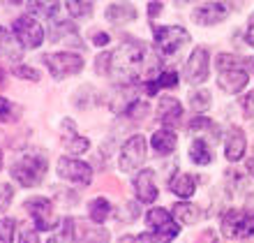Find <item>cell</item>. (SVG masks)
Segmentation results:
<instances>
[{
	"instance_id": "cell-33",
	"label": "cell",
	"mask_w": 254,
	"mask_h": 243,
	"mask_svg": "<svg viewBox=\"0 0 254 243\" xmlns=\"http://www.w3.org/2000/svg\"><path fill=\"white\" fill-rule=\"evenodd\" d=\"M65 7L72 19H90L95 12V0H65Z\"/></svg>"
},
{
	"instance_id": "cell-8",
	"label": "cell",
	"mask_w": 254,
	"mask_h": 243,
	"mask_svg": "<svg viewBox=\"0 0 254 243\" xmlns=\"http://www.w3.org/2000/svg\"><path fill=\"white\" fill-rule=\"evenodd\" d=\"M146 158H148V139L141 132H134L118 149V169L123 174H136L139 169H143Z\"/></svg>"
},
{
	"instance_id": "cell-29",
	"label": "cell",
	"mask_w": 254,
	"mask_h": 243,
	"mask_svg": "<svg viewBox=\"0 0 254 243\" xmlns=\"http://www.w3.org/2000/svg\"><path fill=\"white\" fill-rule=\"evenodd\" d=\"M63 146H65L67 156H86L88 151H90V139L83 135H79V132H74V135H63Z\"/></svg>"
},
{
	"instance_id": "cell-44",
	"label": "cell",
	"mask_w": 254,
	"mask_h": 243,
	"mask_svg": "<svg viewBox=\"0 0 254 243\" xmlns=\"http://www.w3.org/2000/svg\"><path fill=\"white\" fill-rule=\"evenodd\" d=\"M243 40L250 49H254V12L248 16V23H245V33H243Z\"/></svg>"
},
{
	"instance_id": "cell-7",
	"label": "cell",
	"mask_w": 254,
	"mask_h": 243,
	"mask_svg": "<svg viewBox=\"0 0 254 243\" xmlns=\"http://www.w3.org/2000/svg\"><path fill=\"white\" fill-rule=\"evenodd\" d=\"M40 63L49 70V75L56 81H63L67 77H76L86 68V58L74 51H56V54H42Z\"/></svg>"
},
{
	"instance_id": "cell-48",
	"label": "cell",
	"mask_w": 254,
	"mask_h": 243,
	"mask_svg": "<svg viewBox=\"0 0 254 243\" xmlns=\"http://www.w3.org/2000/svg\"><path fill=\"white\" fill-rule=\"evenodd\" d=\"M245 174H248L250 178H254V153L245 158Z\"/></svg>"
},
{
	"instance_id": "cell-42",
	"label": "cell",
	"mask_w": 254,
	"mask_h": 243,
	"mask_svg": "<svg viewBox=\"0 0 254 243\" xmlns=\"http://www.w3.org/2000/svg\"><path fill=\"white\" fill-rule=\"evenodd\" d=\"M19 243H42L40 232L35 230V227H23L19 232Z\"/></svg>"
},
{
	"instance_id": "cell-5",
	"label": "cell",
	"mask_w": 254,
	"mask_h": 243,
	"mask_svg": "<svg viewBox=\"0 0 254 243\" xmlns=\"http://www.w3.org/2000/svg\"><path fill=\"white\" fill-rule=\"evenodd\" d=\"M220 232L229 241H248L254 237V206H231L222 213Z\"/></svg>"
},
{
	"instance_id": "cell-11",
	"label": "cell",
	"mask_w": 254,
	"mask_h": 243,
	"mask_svg": "<svg viewBox=\"0 0 254 243\" xmlns=\"http://www.w3.org/2000/svg\"><path fill=\"white\" fill-rule=\"evenodd\" d=\"M12 33L23 49H40L47 42V30L33 14H23L12 21Z\"/></svg>"
},
{
	"instance_id": "cell-34",
	"label": "cell",
	"mask_w": 254,
	"mask_h": 243,
	"mask_svg": "<svg viewBox=\"0 0 254 243\" xmlns=\"http://www.w3.org/2000/svg\"><path fill=\"white\" fill-rule=\"evenodd\" d=\"M47 243H74V218H63Z\"/></svg>"
},
{
	"instance_id": "cell-2",
	"label": "cell",
	"mask_w": 254,
	"mask_h": 243,
	"mask_svg": "<svg viewBox=\"0 0 254 243\" xmlns=\"http://www.w3.org/2000/svg\"><path fill=\"white\" fill-rule=\"evenodd\" d=\"M215 72H217V88L227 95H241L254 79V56L222 54L215 56Z\"/></svg>"
},
{
	"instance_id": "cell-54",
	"label": "cell",
	"mask_w": 254,
	"mask_h": 243,
	"mask_svg": "<svg viewBox=\"0 0 254 243\" xmlns=\"http://www.w3.org/2000/svg\"><path fill=\"white\" fill-rule=\"evenodd\" d=\"M0 169H2V151H0Z\"/></svg>"
},
{
	"instance_id": "cell-47",
	"label": "cell",
	"mask_w": 254,
	"mask_h": 243,
	"mask_svg": "<svg viewBox=\"0 0 254 243\" xmlns=\"http://www.w3.org/2000/svg\"><path fill=\"white\" fill-rule=\"evenodd\" d=\"M196 243H217V234H215L213 230L201 232V234H199V239H196Z\"/></svg>"
},
{
	"instance_id": "cell-24",
	"label": "cell",
	"mask_w": 254,
	"mask_h": 243,
	"mask_svg": "<svg viewBox=\"0 0 254 243\" xmlns=\"http://www.w3.org/2000/svg\"><path fill=\"white\" fill-rule=\"evenodd\" d=\"M188 158L192 164H196V167H208V164H213V160H215L213 144L208 142V139H203V137H194L192 142H190Z\"/></svg>"
},
{
	"instance_id": "cell-43",
	"label": "cell",
	"mask_w": 254,
	"mask_h": 243,
	"mask_svg": "<svg viewBox=\"0 0 254 243\" xmlns=\"http://www.w3.org/2000/svg\"><path fill=\"white\" fill-rule=\"evenodd\" d=\"M162 12H164V2H162V0H150V2H148V7H146V16H148L150 21H155Z\"/></svg>"
},
{
	"instance_id": "cell-19",
	"label": "cell",
	"mask_w": 254,
	"mask_h": 243,
	"mask_svg": "<svg viewBox=\"0 0 254 243\" xmlns=\"http://www.w3.org/2000/svg\"><path fill=\"white\" fill-rule=\"evenodd\" d=\"M188 132L190 135H196V137H203V139H208L210 144L213 142L217 144V142L224 139V135H222V125L206 114H194L188 121Z\"/></svg>"
},
{
	"instance_id": "cell-4",
	"label": "cell",
	"mask_w": 254,
	"mask_h": 243,
	"mask_svg": "<svg viewBox=\"0 0 254 243\" xmlns=\"http://www.w3.org/2000/svg\"><path fill=\"white\" fill-rule=\"evenodd\" d=\"M143 220H146V232L153 243H174L183 232V225L174 218L171 209H164V206L148 209Z\"/></svg>"
},
{
	"instance_id": "cell-51",
	"label": "cell",
	"mask_w": 254,
	"mask_h": 243,
	"mask_svg": "<svg viewBox=\"0 0 254 243\" xmlns=\"http://www.w3.org/2000/svg\"><path fill=\"white\" fill-rule=\"evenodd\" d=\"M9 5H23V2H28V0H7Z\"/></svg>"
},
{
	"instance_id": "cell-20",
	"label": "cell",
	"mask_w": 254,
	"mask_h": 243,
	"mask_svg": "<svg viewBox=\"0 0 254 243\" xmlns=\"http://www.w3.org/2000/svg\"><path fill=\"white\" fill-rule=\"evenodd\" d=\"M150 149L157 158H171L178 149V132L169 128H157L148 139Z\"/></svg>"
},
{
	"instance_id": "cell-32",
	"label": "cell",
	"mask_w": 254,
	"mask_h": 243,
	"mask_svg": "<svg viewBox=\"0 0 254 243\" xmlns=\"http://www.w3.org/2000/svg\"><path fill=\"white\" fill-rule=\"evenodd\" d=\"M188 104L194 114H206L210 104H213V93L206 88H194L192 93L188 95Z\"/></svg>"
},
{
	"instance_id": "cell-28",
	"label": "cell",
	"mask_w": 254,
	"mask_h": 243,
	"mask_svg": "<svg viewBox=\"0 0 254 243\" xmlns=\"http://www.w3.org/2000/svg\"><path fill=\"white\" fill-rule=\"evenodd\" d=\"M28 14H33L35 19H56V14L61 9V0H28Z\"/></svg>"
},
{
	"instance_id": "cell-12",
	"label": "cell",
	"mask_w": 254,
	"mask_h": 243,
	"mask_svg": "<svg viewBox=\"0 0 254 243\" xmlns=\"http://www.w3.org/2000/svg\"><path fill=\"white\" fill-rule=\"evenodd\" d=\"M56 171L61 176L63 181L67 183H74V185H79V188H88L90 183H93V167L83 162L81 158H74V156H61L58 162H56Z\"/></svg>"
},
{
	"instance_id": "cell-16",
	"label": "cell",
	"mask_w": 254,
	"mask_h": 243,
	"mask_svg": "<svg viewBox=\"0 0 254 243\" xmlns=\"http://www.w3.org/2000/svg\"><path fill=\"white\" fill-rule=\"evenodd\" d=\"M222 142H224V158L229 164H236L248 158V135L241 125H229Z\"/></svg>"
},
{
	"instance_id": "cell-27",
	"label": "cell",
	"mask_w": 254,
	"mask_h": 243,
	"mask_svg": "<svg viewBox=\"0 0 254 243\" xmlns=\"http://www.w3.org/2000/svg\"><path fill=\"white\" fill-rule=\"evenodd\" d=\"M67 40H79V30L74 21H54L49 28V42H67Z\"/></svg>"
},
{
	"instance_id": "cell-35",
	"label": "cell",
	"mask_w": 254,
	"mask_h": 243,
	"mask_svg": "<svg viewBox=\"0 0 254 243\" xmlns=\"http://www.w3.org/2000/svg\"><path fill=\"white\" fill-rule=\"evenodd\" d=\"M141 216V204L134 199V202H125L121 204L118 209H114V218L121 225H132L136 218Z\"/></svg>"
},
{
	"instance_id": "cell-26",
	"label": "cell",
	"mask_w": 254,
	"mask_h": 243,
	"mask_svg": "<svg viewBox=\"0 0 254 243\" xmlns=\"http://www.w3.org/2000/svg\"><path fill=\"white\" fill-rule=\"evenodd\" d=\"M171 213H174L176 220H178L181 225H185V227L196 225L201 218H203L201 206L199 204H194V202H190V199H178V202L171 206Z\"/></svg>"
},
{
	"instance_id": "cell-3",
	"label": "cell",
	"mask_w": 254,
	"mask_h": 243,
	"mask_svg": "<svg viewBox=\"0 0 254 243\" xmlns=\"http://www.w3.org/2000/svg\"><path fill=\"white\" fill-rule=\"evenodd\" d=\"M49 174V158L40 151H28L12 162L9 178L21 188H37Z\"/></svg>"
},
{
	"instance_id": "cell-45",
	"label": "cell",
	"mask_w": 254,
	"mask_h": 243,
	"mask_svg": "<svg viewBox=\"0 0 254 243\" xmlns=\"http://www.w3.org/2000/svg\"><path fill=\"white\" fill-rule=\"evenodd\" d=\"M118 243H153V241L148 237V232H143V234H125V237L118 239Z\"/></svg>"
},
{
	"instance_id": "cell-17",
	"label": "cell",
	"mask_w": 254,
	"mask_h": 243,
	"mask_svg": "<svg viewBox=\"0 0 254 243\" xmlns=\"http://www.w3.org/2000/svg\"><path fill=\"white\" fill-rule=\"evenodd\" d=\"M181 86V75L176 72V70H160L155 77L150 79H143L139 83V88L148 97H155V95H160L162 90H174V88Z\"/></svg>"
},
{
	"instance_id": "cell-1",
	"label": "cell",
	"mask_w": 254,
	"mask_h": 243,
	"mask_svg": "<svg viewBox=\"0 0 254 243\" xmlns=\"http://www.w3.org/2000/svg\"><path fill=\"white\" fill-rule=\"evenodd\" d=\"M157 75V65L148 51V44L134 35H125L111 51V75L121 86H139L143 79Z\"/></svg>"
},
{
	"instance_id": "cell-22",
	"label": "cell",
	"mask_w": 254,
	"mask_h": 243,
	"mask_svg": "<svg viewBox=\"0 0 254 243\" xmlns=\"http://www.w3.org/2000/svg\"><path fill=\"white\" fill-rule=\"evenodd\" d=\"M23 51L26 49L14 37L12 28L0 26V63H16L19 65L21 58H23Z\"/></svg>"
},
{
	"instance_id": "cell-38",
	"label": "cell",
	"mask_w": 254,
	"mask_h": 243,
	"mask_svg": "<svg viewBox=\"0 0 254 243\" xmlns=\"http://www.w3.org/2000/svg\"><path fill=\"white\" fill-rule=\"evenodd\" d=\"M95 72L97 77H109L111 75V51H102L95 58Z\"/></svg>"
},
{
	"instance_id": "cell-10",
	"label": "cell",
	"mask_w": 254,
	"mask_h": 243,
	"mask_svg": "<svg viewBox=\"0 0 254 243\" xmlns=\"http://www.w3.org/2000/svg\"><path fill=\"white\" fill-rule=\"evenodd\" d=\"M210 65H213V54L206 44H196V47L190 51L188 61H185V70H183V77L190 86H201L210 79Z\"/></svg>"
},
{
	"instance_id": "cell-15",
	"label": "cell",
	"mask_w": 254,
	"mask_h": 243,
	"mask_svg": "<svg viewBox=\"0 0 254 243\" xmlns=\"http://www.w3.org/2000/svg\"><path fill=\"white\" fill-rule=\"evenodd\" d=\"M183 114H185V107L183 102L174 95H162L157 107H155V116L160 121L162 128H169V130H176L178 125L183 123Z\"/></svg>"
},
{
	"instance_id": "cell-21",
	"label": "cell",
	"mask_w": 254,
	"mask_h": 243,
	"mask_svg": "<svg viewBox=\"0 0 254 243\" xmlns=\"http://www.w3.org/2000/svg\"><path fill=\"white\" fill-rule=\"evenodd\" d=\"M199 183H201V178L196 174L176 171V174L169 178V190H171V195L178 197V199H192V197L196 195Z\"/></svg>"
},
{
	"instance_id": "cell-52",
	"label": "cell",
	"mask_w": 254,
	"mask_h": 243,
	"mask_svg": "<svg viewBox=\"0 0 254 243\" xmlns=\"http://www.w3.org/2000/svg\"><path fill=\"white\" fill-rule=\"evenodd\" d=\"M185 2H190V0H176V5H185Z\"/></svg>"
},
{
	"instance_id": "cell-39",
	"label": "cell",
	"mask_w": 254,
	"mask_h": 243,
	"mask_svg": "<svg viewBox=\"0 0 254 243\" xmlns=\"http://www.w3.org/2000/svg\"><path fill=\"white\" fill-rule=\"evenodd\" d=\"M12 199H14V188L9 183H0V216L9 209Z\"/></svg>"
},
{
	"instance_id": "cell-31",
	"label": "cell",
	"mask_w": 254,
	"mask_h": 243,
	"mask_svg": "<svg viewBox=\"0 0 254 243\" xmlns=\"http://www.w3.org/2000/svg\"><path fill=\"white\" fill-rule=\"evenodd\" d=\"M72 102L76 109H90L93 104H97V102H104V97H100V93H97L93 86H81L74 90Z\"/></svg>"
},
{
	"instance_id": "cell-46",
	"label": "cell",
	"mask_w": 254,
	"mask_h": 243,
	"mask_svg": "<svg viewBox=\"0 0 254 243\" xmlns=\"http://www.w3.org/2000/svg\"><path fill=\"white\" fill-rule=\"evenodd\" d=\"M90 40H93L95 47H109V42H111V35L104 33V30H95V33L90 35Z\"/></svg>"
},
{
	"instance_id": "cell-30",
	"label": "cell",
	"mask_w": 254,
	"mask_h": 243,
	"mask_svg": "<svg viewBox=\"0 0 254 243\" xmlns=\"http://www.w3.org/2000/svg\"><path fill=\"white\" fill-rule=\"evenodd\" d=\"M150 114V104L146 100H141V97H134L125 109H123V118L129 123H143Z\"/></svg>"
},
{
	"instance_id": "cell-41",
	"label": "cell",
	"mask_w": 254,
	"mask_h": 243,
	"mask_svg": "<svg viewBox=\"0 0 254 243\" xmlns=\"http://www.w3.org/2000/svg\"><path fill=\"white\" fill-rule=\"evenodd\" d=\"M241 109H243V116H245L248 121H252L254 118V88L241 97Z\"/></svg>"
},
{
	"instance_id": "cell-9",
	"label": "cell",
	"mask_w": 254,
	"mask_h": 243,
	"mask_svg": "<svg viewBox=\"0 0 254 243\" xmlns=\"http://www.w3.org/2000/svg\"><path fill=\"white\" fill-rule=\"evenodd\" d=\"M23 209H26V213L30 216V220H33L37 232H54L56 227H58V223H61L58 216H56L54 202L44 195L28 197L26 202H23Z\"/></svg>"
},
{
	"instance_id": "cell-14",
	"label": "cell",
	"mask_w": 254,
	"mask_h": 243,
	"mask_svg": "<svg viewBox=\"0 0 254 243\" xmlns=\"http://www.w3.org/2000/svg\"><path fill=\"white\" fill-rule=\"evenodd\" d=\"M155 169H139L132 178V192L134 199L143 206H153L157 199H160V188H157V181H155Z\"/></svg>"
},
{
	"instance_id": "cell-6",
	"label": "cell",
	"mask_w": 254,
	"mask_h": 243,
	"mask_svg": "<svg viewBox=\"0 0 254 243\" xmlns=\"http://www.w3.org/2000/svg\"><path fill=\"white\" fill-rule=\"evenodd\" d=\"M190 33L185 26L178 23H169V26H153V47L157 51V56H176L183 47L190 44Z\"/></svg>"
},
{
	"instance_id": "cell-40",
	"label": "cell",
	"mask_w": 254,
	"mask_h": 243,
	"mask_svg": "<svg viewBox=\"0 0 254 243\" xmlns=\"http://www.w3.org/2000/svg\"><path fill=\"white\" fill-rule=\"evenodd\" d=\"M14 111H16V107H14L7 97H2V95H0V123L14 121V118H16V114H14Z\"/></svg>"
},
{
	"instance_id": "cell-18",
	"label": "cell",
	"mask_w": 254,
	"mask_h": 243,
	"mask_svg": "<svg viewBox=\"0 0 254 243\" xmlns=\"http://www.w3.org/2000/svg\"><path fill=\"white\" fill-rule=\"evenodd\" d=\"M74 243H111V232L104 225L74 218Z\"/></svg>"
},
{
	"instance_id": "cell-50",
	"label": "cell",
	"mask_w": 254,
	"mask_h": 243,
	"mask_svg": "<svg viewBox=\"0 0 254 243\" xmlns=\"http://www.w3.org/2000/svg\"><path fill=\"white\" fill-rule=\"evenodd\" d=\"M5 81H7V72H5L2 68H0V88L5 86Z\"/></svg>"
},
{
	"instance_id": "cell-13",
	"label": "cell",
	"mask_w": 254,
	"mask_h": 243,
	"mask_svg": "<svg viewBox=\"0 0 254 243\" xmlns=\"http://www.w3.org/2000/svg\"><path fill=\"white\" fill-rule=\"evenodd\" d=\"M229 14H231V7H229L227 0H206V2L194 7L190 19H192L194 26L213 28V26H220L222 21H227Z\"/></svg>"
},
{
	"instance_id": "cell-49",
	"label": "cell",
	"mask_w": 254,
	"mask_h": 243,
	"mask_svg": "<svg viewBox=\"0 0 254 243\" xmlns=\"http://www.w3.org/2000/svg\"><path fill=\"white\" fill-rule=\"evenodd\" d=\"M243 2H245V0H229V7H231V12H238V9L243 7Z\"/></svg>"
},
{
	"instance_id": "cell-37",
	"label": "cell",
	"mask_w": 254,
	"mask_h": 243,
	"mask_svg": "<svg viewBox=\"0 0 254 243\" xmlns=\"http://www.w3.org/2000/svg\"><path fill=\"white\" fill-rule=\"evenodd\" d=\"M12 77H16V79H23V81H33V83H37V81L42 79L40 70L33 68V65H26V63L14 65V68H12Z\"/></svg>"
},
{
	"instance_id": "cell-53",
	"label": "cell",
	"mask_w": 254,
	"mask_h": 243,
	"mask_svg": "<svg viewBox=\"0 0 254 243\" xmlns=\"http://www.w3.org/2000/svg\"><path fill=\"white\" fill-rule=\"evenodd\" d=\"M2 142H5V137H2V132H0V146H2Z\"/></svg>"
},
{
	"instance_id": "cell-23",
	"label": "cell",
	"mask_w": 254,
	"mask_h": 243,
	"mask_svg": "<svg viewBox=\"0 0 254 243\" xmlns=\"http://www.w3.org/2000/svg\"><path fill=\"white\" fill-rule=\"evenodd\" d=\"M104 19L114 26H127V23H134L139 19V9L132 5V2H111V5L104 7Z\"/></svg>"
},
{
	"instance_id": "cell-36",
	"label": "cell",
	"mask_w": 254,
	"mask_h": 243,
	"mask_svg": "<svg viewBox=\"0 0 254 243\" xmlns=\"http://www.w3.org/2000/svg\"><path fill=\"white\" fill-rule=\"evenodd\" d=\"M16 230H19L16 218H9V216H2V218H0V243H14Z\"/></svg>"
},
{
	"instance_id": "cell-25",
	"label": "cell",
	"mask_w": 254,
	"mask_h": 243,
	"mask_svg": "<svg viewBox=\"0 0 254 243\" xmlns=\"http://www.w3.org/2000/svg\"><path fill=\"white\" fill-rule=\"evenodd\" d=\"M114 204H111V199L104 195L100 197H93L90 202L86 204V213H88V220L95 225H104L109 220V218L114 216Z\"/></svg>"
}]
</instances>
